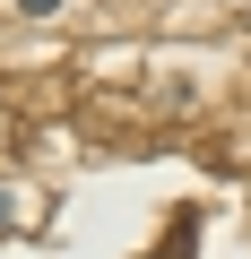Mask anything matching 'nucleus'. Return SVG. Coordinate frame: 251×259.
Instances as JSON below:
<instances>
[{
  "mask_svg": "<svg viewBox=\"0 0 251 259\" xmlns=\"http://www.w3.org/2000/svg\"><path fill=\"white\" fill-rule=\"evenodd\" d=\"M18 9H35V18H44V9H61V0H18Z\"/></svg>",
  "mask_w": 251,
  "mask_h": 259,
  "instance_id": "nucleus-1",
  "label": "nucleus"
}]
</instances>
